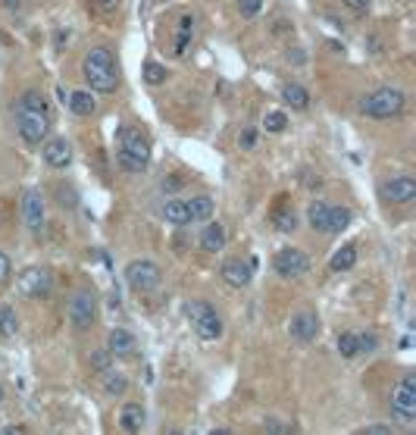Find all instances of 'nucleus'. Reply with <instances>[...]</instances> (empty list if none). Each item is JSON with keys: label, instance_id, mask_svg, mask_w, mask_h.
<instances>
[{"label": "nucleus", "instance_id": "24", "mask_svg": "<svg viewBox=\"0 0 416 435\" xmlns=\"http://www.w3.org/2000/svg\"><path fill=\"white\" fill-rule=\"evenodd\" d=\"M163 219H166L169 225H176V229H182V225L191 223L185 201H166V204H163Z\"/></svg>", "mask_w": 416, "mask_h": 435}, {"label": "nucleus", "instance_id": "41", "mask_svg": "<svg viewBox=\"0 0 416 435\" xmlns=\"http://www.w3.org/2000/svg\"><path fill=\"white\" fill-rule=\"evenodd\" d=\"M395 432V429L391 426H382V423H375V426H366L363 429V435H391Z\"/></svg>", "mask_w": 416, "mask_h": 435}, {"label": "nucleus", "instance_id": "23", "mask_svg": "<svg viewBox=\"0 0 416 435\" xmlns=\"http://www.w3.org/2000/svg\"><path fill=\"white\" fill-rule=\"evenodd\" d=\"M354 263H357V247L342 245L332 254V260H329V270L332 272H348V270H354Z\"/></svg>", "mask_w": 416, "mask_h": 435}, {"label": "nucleus", "instance_id": "15", "mask_svg": "<svg viewBox=\"0 0 416 435\" xmlns=\"http://www.w3.org/2000/svg\"><path fill=\"white\" fill-rule=\"evenodd\" d=\"M44 163L50 170H66L72 163V144L66 138H50V141H44Z\"/></svg>", "mask_w": 416, "mask_h": 435}, {"label": "nucleus", "instance_id": "20", "mask_svg": "<svg viewBox=\"0 0 416 435\" xmlns=\"http://www.w3.org/2000/svg\"><path fill=\"white\" fill-rule=\"evenodd\" d=\"M185 207H188V216H191V223H207V219H213V197L207 194H194L191 201H185Z\"/></svg>", "mask_w": 416, "mask_h": 435}, {"label": "nucleus", "instance_id": "4", "mask_svg": "<svg viewBox=\"0 0 416 435\" xmlns=\"http://www.w3.org/2000/svg\"><path fill=\"white\" fill-rule=\"evenodd\" d=\"M391 420L401 429L416 426V373H404V379L391 388Z\"/></svg>", "mask_w": 416, "mask_h": 435}, {"label": "nucleus", "instance_id": "21", "mask_svg": "<svg viewBox=\"0 0 416 435\" xmlns=\"http://www.w3.org/2000/svg\"><path fill=\"white\" fill-rule=\"evenodd\" d=\"M351 219H354V213H351L348 207H329L326 229H322V232H329V235H342V232L351 225Z\"/></svg>", "mask_w": 416, "mask_h": 435}, {"label": "nucleus", "instance_id": "5", "mask_svg": "<svg viewBox=\"0 0 416 435\" xmlns=\"http://www.w3.org/2000/svg\"><path fill=\"white\" fill-rule=\"evenodd\" d=\"M66 316L72 323V329L85 332L97 323V294L94 288H75L66 301Z\"/></svg>", "mask_w": 416, "mask_h": 435}, {"label": "nucleus", "instance_id": "1", "mask_svg": "<svg viewBox=\"0 0 416 435\" xmlns=\"http://www.w3.org/2000/svg\"><path fill=\"white\" fill-rule=\"evenodd\" d=\"M150 163V138L141 125H123L116 132V166L123 172H144Z\"/></svg>", "mask_w": 416, "mask_h": 435}, {"label": "nucleus", "instance_id": "10", "mask_svg": "<svg viewBox=\"0 0 416 435\" xmlns=\"http://www.w3.org/2000/svg\"><path fill=\"white\" fill-rule=\"evenodd\" d=\"M273 270L282 279H300V276L310 272V257L300 247H282L273 257Z\"/></svg>", "mask_w": 416, "mask_h": 435}, {"label": "nucleus", "instance_id": "45", "mask_svg": "<svg viewBox=\"0 0 416 435\" xmlns=\"http://www.w3.org/2000/svg\"><path fill=\"white\" fill-rule=\"evenodd\" d=\"M3 432H7V435H25L28 429H25V426H7Z\"/></svg>", "mask_w": 416, "mask_h": 435}, {"label": "nucleus", "instance_id": "27", "mask_svg": "<svg viewBox=\"0 0 416 435\" xmlns=\"http://www.w3.org/2000/svg\"><path fill=\"white\" fill-rule=\"evenodd\" d=\"M19 110H34V113H50V103H48V97L41 94V91H25V94L19 97V103H16Z\"/></svg>", "mask_w": 416, "mask_h": 435}, {"label": "nucleus", "instance_id": "28", "mask_svg": "<svg viewBox=\"0 0 416 435\" xmlns=\"http://www.w3.org/2000/svg\"><path fill=\"white\" fill-rule=\"evenodd\" d=\"M16 329H19V316H16V310L10 304H0V335H3V338H13Z\"/></svg>", "mask_w": 416, "mask_h": 435}, {"label": "nucleus", "instance_id": "17", "mask_svg": "<svg viewBox=\"0 0 416 435\" xmlns=\"http://www.w3.org/2000/svg\"><path fill=\"white\" fill-rule=\"evenodd\" d=\"M200 247H204L207 254H216L225 247V241H229V235H225V225L222 223H207L204 232H200Z\"/></svg>", "mask_w": 416, "mask_h": 435}, {"label": "nucleus", "instance_id": "9", "mask_svg": "<svg viewBox=\"0 0 416 435\" xmlns=\"http://www.w3.org/2000/svg\"><path fill=\"white\" fill-rule=\"evenodd\" d=\"M125 282H129V288H135V292H154V288H160V282H163V270H160L154 260H132L129 266H125Z\"/></svg>", "mask_w": 416, "mask_h": 435}, {"label": "nucleus", "instance_id": "7", "mask_svg": "<svg viewBox=\"0 0 416 435\" xmlns=\"http://www.w3.org/2000/svg\"><path fill=\"white\" fill-rule=\"evenodd\" d=\"M16 132L28 148H41L50 135V113H34V110L16 107Z\"/></svg>", "mask_w": 416, "mask_h": 435}, {"label": "nucleus", "instance_id": "18", "mask_svg": "<svg viewBox=\"0 0 416 435\" xmlns=\"http://www.w3.org/2000/svg\"><path fill=\"white\" fill-rule=\"evenodd\" d=\"M66 103L75 116H94L97 113V97L91 94L88 88H79V91H69Z\"/></svg>", "mask_w": 416, "mask_h": 435}, {"label": "nucleus", "instance_id": "40", "mask_svg": "<svg viewBox=\"0 0 416 435\" xmlns=\"http://www.w3.org/2000/svg\"><path fill=\"white\" fill-rule=\"evenodd\" d=\"M10 270H13V263H10V257L3 251H0V285L10 279Z\"/></svg>", "mask_w": 416, "mask_h": 435}, {"label": "nucleus", "instance_id": "6", "mask_svg": "<svg viewBox=\"0 0 416 435\" xmlns=\"http://www.w3.org/2000/svg\"><path fill=\"white\" fill-rule=\"evenodd\" d=\"M185 310H188L191 329L198 332L200 341H216L222 335V316L216 313V307H210L207 301H191Z\"/></svg>", "mask_w": 416, "mask_h": 435}, {"label": "nucleus", "instance_id": "31", "mask_svg": "<svg viewBox=\"0 0 416 435\" xmlns=\"http://www.w3.org/2000/svg\"><path fill=\"white\" fill-rule=\"evenodd\" d=\"M141 75H144V82L147 85H163L166 82V66L157 63V60H147L144 69H141Z\"/></svg>", "mask_w": 416, "mask_h": 435}, {"label": "nucleus", "instance_id": "37", "mask_svg": "<svg viewBox=\"0 0 416 435\" xmlns=\"http://www.w3.org/2000/svg\"><path fill=\"white\" fill-rule=\"evenodd\" d=\"M238 10L245 19H253V16H260V10H263V0H238Z\"/></svg>", "mask_w": 416, "mask_h": 435}, {"label": "nucleus", "instance_id": "46", "mask_svg": "<svg viewBox=\"0 0 416 435\" xmlns=\"http://www.w3.org/2000/svg\"><path fill=\"white\" fill-rule=\"evenodd\" d=\"M3 398H7V392H3V385H0V404H3Z\"/></svg>", "mask_w": 416, "mask_h": 435}, {"label": "nucleus", "instance_id": "34", "mask_svg": "<svg viewBox=\"0 0 416 435\" xmlns=\"http://www.w3.org/2000/svg\"><path fill=\"white\" fill-rule=\"evenodd\" d=\"M273 225H275L279 232H294V225H298V216H294V210H275Z\"/></svg>", "mask_w": 416, "mask_h": 435}, {"label": "nucleus", "instance_id": "29", "mask_svg": "<svg viewBox=\"0 0 416 435\" xmlns=\"http://www.w3.org/2000/svg\"><path fill=\"white\" fill-rule=\"evenodd\" d=\"M326 213H329L326 201H313V204H310V210H307V225H310V229H313V232L326 229Z\"/></svg>", "mask_w": 416, "mask_h": 435}, {"label": "nucleus", "instance_id": "11", "mask_svg": "<svg viewBox=\"0 0 416 435\" xmlns=\"http://www.w3.org/2000/svg\"><path fill=\"white\" fill-rule=\"evenodd\" d=\"M22 223L28 232H41L48 216H44V197L38 188H25L22 191Z\"/></svg>", "mask_w": 416, "mask_h": 435}, {"label": "nucleus", "instance_id": "12", "mask_svg": "<svg viewBox=\"0 0 416 435\" xmlns=\"http://www.w3.org/2000/svg\"><path fill=\"white\" fill-rule=\"evenodd\" d=\"M288 335H291L294 341H300V345H310V341H316V335H320V316H316L313 310L294 313L291 323H288Z\"/></svg>", "mask_w": 416, "mask_h": 435}, {"label": "nucleus", "instance_id": "39", "mask_svg": "<svg viewBox=\"0 0 416 435\" xmlns=\"http://www.w3.org/2000/svg\"><path fill=\"white\" fill-rule=\"evenodd\" d=\"M119 3H123V0H91V7H94L97 13H116Z\"/></svg>", "mask_w": 416, "mask_h": 435}, {"label": "nucleus", "instance_id": "30", "mask_svg": "<svg viewBox=\"0 0 416 435\" xmlns=\"http://www.w3.org/2000/svg\"><path fill=\"white\" fill-rule=\"evenodd\" d=\"M335 347H338V354H342L344 361L357 357V354H360V347H357V332H342L338 341H335Z\"/></svg>", "mask_w": 416, "mask_h": 435}, {"label": "nucleus", "instance_id": "43", "mask_svg": "<svg viewBox=\"0 0 416 435\" xmlns=\"http://www.w3.org/2000/svg\"><path fill=\"white\" fill-rule=\"evenodd\" d=\"M344 7L357 10V13H363V10H369V0H344Z\"/></svg>", "mask_w": 416, "mask_h": 435}, {"label": "nucleus", "instance_id": "38", "mask_svg": "<svg viewBox=\"0 0 416 435\" xmlns=\"http://www.w3.org/2000/svg\"><path fill=\"white\" fill-rule=\"evenodd\" d=\"M238 144L245 150H253L257 148V129H253V125H245V129H241V135H238Z\"/></svg>", "mask_w": 416, "mask_h": 435}, {"label": "nucleus", "instance_id": "19", "mask_svg": "<svg viewBox=\"0 0 416 435\" xmlns=\"http://www.w3.org/2000/svg\"><path fill=\"white\" fill-rule=\"evenodd\" d=\"M144 407L138 401H129L123 410H119V429L123 432H141L144 429Z\"/></svg>", "mask_w": 416, "mask_h": 435}, {"label": "nucleus", "instance_id": "2", "mask_svg": "<svg viewBox=\"0 0 416 435\" xmlns=\"http://www.w3.org/2000/svg\"><path fill=\"white\" fill-rule=\"evenodd\" d=\"M82 72H85V82L91 85V91H101V94L116 91V85H119L116 60H113V54H110L107 48L88 50V57H85V63H82Z\"/></svg>", "mask_w": 416, "mask_h": 435}, {"label": "nucleus", "instance_id": "3", "mask_svg": "<svg viewBox=\"0 0 416 435\" xmlns=\"http://www.w3.org/2000/svg\"><path fill=\"white\" fill-rule=\"evenodd\" d=\"M360 110L366 119H397L407 110V94L401 88H375L360 97Z\"/></svg>", "mask_w": 416, "mask_h": 435}, {"label": "nucleus", "instance_id": "33", "mask_svg": "<svg viewBox=\"0 0 416 435\" xmlns=\"http://www.w3.org/2000/svg\"><path fill=\"white\" fill-rule=\"evenodd\" d=\"M263 129H267L269 135H279V132L288 129V116L282 113V110H273V113H267V119H263Z\"/></svg>", "mask_w": 416, "mask_h": 435}, {"label": "nucleus", "instance_id": "36", "mask_svg": "<svg viewBox=\"0 0 416 435\" xmlns=\"http://www.w3.org/2000/svg\"><path fill=\"white\" fill-rule=\"evenodd\" d=\"M357 347H360V354H373L375 347H379L375 332H357Z\"/></svg>", "mask_w": 416, "mask_h": 435}, {"label": "nucleus", "instance_id": "25", "mask_svg": "<svg viewBox=\"0 0 416 435\" xmlns=\"http://www.w3.org/2000/svg\"><path fill=\"white\" fill-rule=\"evenodd\" d=\"M103 376V394H110V398H116V394H125V388H129V379H125L123 373H116V370L110 367Z\"/></svg>", "mask_w": 416, "mask_h": 435}, {"label": "nucleus", "instance_id": "44", "mask_svg": "<svg viewBox=\"0 0 416 435\" xmlns=\"http://www.w3.org/2000/svg\"><path fill=\"white\" fill-rule=\"evenodd\" d=\"M0 3H3L7 10H22V7L28 3V0H0Z\"/></svg>", "mask_w": 416, "mask_h": 435}, {"label": "nucleus", "instance_id": "26", "mask_svg": "<svg viewBox=\"0 0 416 435\" xmlns=\"http://www.w3.org/2000/svg\"><path fill=\"white\" fill-rule=\"evenodd\" d=\"M191 34H194V16H182L178 19V34H176V57H182L185 50H188V41H191Z\"/></svg>", "mask_w": 416, "mask_h": 435}, {"label": "nucleus", "instance_id": "14", "mask_svg": "<svg viewBox=\"0 0 416 435\" xmlns=\"http://www.w3.org/2000/svg\"><path fill=\"white\" fill-rule=\"evenodd\" d=\"M379 194H382L385 201H391V204H410L416 197V182L410 176H395V179H388V182H382Z\"/></svg>", "mask_w": 416, "mask_h": 435}, {"label": "nucleus", "instance_id": "32", "mask_svg": "<svg viewBox=\"0 0 416 435\" xmlns=\"http://www.w3.org/2000/svg\"><path fill=\"white\" fill-rule=\"evenodd\" d=\"M88 367L94 370V373H107V370L113 367V354H110L107 347H101V351H91V357H88Z\"/></svg>", "mask_w": 416, "mask_h": 435}, {"label": "nucleus", "instance_id": "13", "mask_svg": "<svg viewBox=\"0 0 416 435\" xmlns=\"http://www.w3.org/2000/svg\"><path fill=\"white\" fill-rule=\"evenodd\" d=\"M253 266H257V260H241V257H235V260H225L222 270H219V276H222L225 285L245 288V285H251V279H253Z\"/></svg>", "mask_w": 416, "mask_h": 435}, {"label": "nucleus", "instance_id": "42", "mask_svg": "<svg viewBox=\"0 0 416 435\" xmlns=\"http://www.w3.org/2000/svg\"><path fill=\"white\" fill-rule=\"evenodd\" d=\"M267 432H294V426H282L275 420H267Z\"/></svg>", "mask_w": 416, "mask_h": 435}, {"label": "nucleus", "instance_id": "35", "mask_svg": "<svg viewBox=\"0 0 416 435\" xmlns=\"http://www.w3.org/2000/svg\"><path fill=\"white\" fill-rule=\"evenodd\" d=\"M56 201H60V207H75V204H79L72 185H56Z\"/></svg>", "mask_w": 416, "mask_h": 435}, {"label": "nucleus", "instance_id": "22", "mask_svg": "<svg viewBox=\"0 0 416 435\" xmlns=\"http://www.w3.org/2000/svg\"><path fill=\"white\" fill-rule=\"evenodd\" d=\"M282 101H285L291 110H307V107H310L307 88H304V85H298V82L282 85Z\"/></svg>", "mask_w": 416, "mask_h": 435}, {"label": "nucleus", "instance_id": "8", "mask_svg": "<svg viewBox=\"0 0 416 435\" xmlns=\"http://www.w3.org/2000/svg\"><path fill=\"white\" fill-rule=\"evenodd\" d=\"M16 288H19L22 298H50L54 292V272L48 266H28V270L19 272L16 279Z\"/></svg>", "mask_w": 416, "mask_h": 435}, {"label": "nucleus", "instance_id": "16", "mask_svg": "<svg viewBox=\"0 0 416 435\" xmlns=\"http://www.w3.org/2000/svg\"><path fill=\"white\" fill-rule=\"evenodd\" d=\"M135 347H138V338L129 332V329H110V335H107V351L113 354V357H132L135 354Z\"/></svg>", "mask_w": 416, "mask_h": 435}]
</instances>
